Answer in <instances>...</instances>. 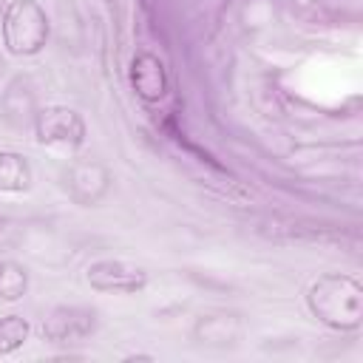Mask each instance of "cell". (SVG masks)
<instances>
[{
	"mask_svg": "<svg viewBox=\"0 0 363 363\" xmlns=\"http://www.w3.org/2000/svg\"><path fill=\"white\" fill-rule=\"evenodd\" d=\"M309 315L335 332H357L363 326V284L346 272H323L306 286Z\"/></svg>",
	"mask_w": 363,
	"mask_h": 363,
	"instance_id": "1",
	"label": "cell"
},
{
	"mask_svg": "<svg viewBox=\"0 0 363 363\" xmlns=\"http://www.w3.org/2000/svg\"><path fill=\"white\" fill-rule=\"evenodd\" d=\"M0 37L9 54L34 57L51 37V23L37 0H11L0 17Z\"/></svg>",
	"mask_w": 363,
	"mask_h": 363,
	"instance_id": "2",
	"label": "cell"
},
{
	"mask_svg": "<svg viewBox=\"0 0 363 363\" xmlns=\"http://www.w3.org/2000/svg\"><path fill=\"white\" fill-rule=\"evenodd\" d=\"M34 136L40 145L77 150L88 139V125L77 108L68 105H43L34 111Z\"/></svg>",
	"mask_w": 363,
	"mask_h": 363,
	"instance_id": "3",
	"label": "cell"
},
{
	"mask_svg": "<svg viewBox=\"0 0 363 363\" xmlns=\"http://www.w3.org/2000/svg\"><path fill=\"white\" fill-rule=\"evenodd\" d=\"M99 326V315L91 306H79V303H62L54 306L40 326V335L45 343H79L85 337H91Z\"/></svg>",
	"mask_w": 363,
	"mask_h": 363,
	"instance_id": "4",
	"label": "cell"
},
{
	"mask_svg": "<svg viewBox=\"0 0 363 363\" xmlns=\"http://www.w3.org/2000/svg\"><path fill=\"white\" fill-rule=\"evenodd\" d=\"M85 281L96 292L133 295V292H142L147 286L150 275L142 264H133V261H125V258H99V261L88 264Z\"/></svg>",
	"mask_w": 363,
	"mask_h": 363,
	"instance_id": "5",
	"label": "cell"
},
{
	"mask_svg": "<svg viewBox=\"0 0 363 363\" xmlns=\"http://www.w3.org/2000/svg\"><path fill=\"white\" fill-rule=\"evenodd\" d=\"M111 182V170L99 159H74L65 170V190L79 207H96L108 196Z\"/></svg>",
	"mask_w": 363,
	"mask_h": 363,
	"instance_id": "6",
	"label": "cell"
},
{
	"mask_svg": "<svg viewBox=\"0 0 363 363\" xmlns=\"http://www.w3.org/2000/svg\"><path fill=\"white\" fill-rule=\"evenodd\" d=\"M128 82H130L133 94L142 102H147V105L162 102L167 96V91H170L167 65L153 51H136L130 57V62H128Z\"/></svg>",
	"mask_w": 363,
	"mask_h": 363,
	"instance_id": "7",
	"label": "cell"
},
{
	"mask_svg": "<svg viewBox=\"0 0 363 363\" xmlns=\"http://www.w3.org/2000/svg\"><path fill=\"white\" fill-rule=\"evenodd\" d=\"M244 323L235 312H207L193 326V340L210 349H227L241 340Z\"/></svg>",
	"mask_w": 363,
	"mask_h": 363,
	"instance_id": "8",
	"label": "cell"
},
{
	"mask_svg": "<svg viewBox=\"0 0 363 363\" xmlns=\"http://www.w3.org/2000/svg\"><path fill=\"white\" fill-rule=\"evenodd\" d=\"M34 182L28 156L20 150H0V193H26Z\"/></svg>",
	"mask_w": 363,
	"mask_h": 363,
	"instance_id": "9",
	"label": "cell"
},
{
	"mask_svg": "<svg viewBox=\"0 0 363 363\" xmlns=\"http://www.w3.org/2000/svg\"><path fill=\"white\" fill-rule=\"evenodd\" d=\"M31 337V323L23 315H0V357L14 354Z\"/></svg>",
	"mask_w": 363,
	"mask_h": 363,
	"instance_id": "10",
	"label": "cell"
},
{
	"mask_svg": "<svg viewBox=\"0 0 363 363\" xmlns=\"http://www.w3.org/2000/svg\"><path fill=\"white\" fill-rule=\"evenodd\" d=\"M28 292V269L11 258L0 261V301L14 303Z\"/></svg>",
	"mask_w": 363,
	"mask_h": 363,
	"instance_id": "11",
	"label": "cell"
}]
</instances>
